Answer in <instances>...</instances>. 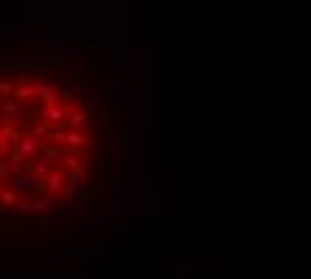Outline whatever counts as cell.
<instances>
[{
	"label": "cell",
	"instance_id": "6da1fadb",
	"mask_svg": "<svg viewBox=\"0 0 311 279\" xmlns=\"http://www.w3.org/2000/svg\"><path fill=\"white\" fill-rule=\"evenodd\" d=\"M86 113L32 75L0 72V209L46 207L81 177Z\"/></svg>",
	"mask_w": 311,
	"mask_h": 279
}]
</instances>
